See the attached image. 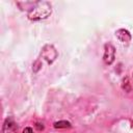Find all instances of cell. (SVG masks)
Listing matches in <instances>:
<instances>
[{
	"label": "cell",
	"instance_id": "cell-1",
	"mask_svg": "<svg viewBox=\"0 0 133 133\" xmlns=\"http://www.w3.org/2000/svg\"><path fill=\"white\" fill-rule=\"evenodd\" d=\"M51 14V5L48 2H38L37 6L34 7L29 12V18L31 20L46 19Z\"/></svg>",
	"mask_w": 133,
	"mask_h": 133
},
{
	"label": "cell",
	"instance_id": "cell-2",
	"mask_svg": "<svg viewBox=\"0 0 133 133\" xmlns=\"http://www.w3.org/2000/svg\"><path fill=\"white\" fill-rule=\"evenodd\" d=\"M115 58V49L111 44H106L104 48V62L106 64H111Z\"/></svg>",
	"mask_w": 133,
	"mask_h": 133
},
{
	"label": "cell",
	"instance_id": "cell-3",
	"mask_svg": "<svg viewBox=\"0 0 133 133\" xmlns=\"http://www.w3.org/2000/svg\"><path fill=\"white\" fill-rule=\"evenodd\" d=\"M115 36L124 45H128L131 42V34L126 29H118L117 31H115Z\"/></svg>",
	"mask_w": 133,
	"mask_h": 133
},
{
	"label": "cell",
	"instance_id": "cell-4",
	"mask_svg": "<svg viewBox=\"0 0 133 133\" xmlns=\"http://www.w3.org/2000/svg\"><path fill=\"white\" fill-rule=\"evenodd\" d=\"M16 131L17 129H16L15 123L11 119L6 118L2 127V133H16Z\"/></svg>",
	"mask_w": 133,
	"mask_h": 133
},
{
	"label": "cell",
	"instance_id": "cell-5",
	"mask_svg": "<svg viewBox=\"0 0 133 133\" xmlns=\"http://www.w3.org/2000/svg\"><path fill=\"white\" fill-rule=\"evenodd\" d=\"M54 127L55 128H70L71 127V124L66 121H59V122H56L54 123Z\"/></svg>",
	"mask_w": 133,
	"mask_h": 133
},
{
	"label": "cell",
	"instance_id": "cell-6",
	"mask_svg": "<svg viewBox=\"0 0 133 133\" xmlns=\"http://www.w3.org/2000/svg\"><path fill=\"white\" fill-rule=\"evenodd\" d=\"M23 133H34V132H33V130H32L31 128L27 127V128H25V129L23 130Z\"/></svg>",
	"mask_w": 133,
	"mask_h": 133
}]
</instances>
